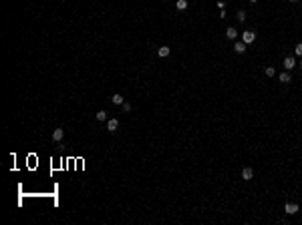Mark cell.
<instances>
[{"label":"cell","instance_id":"13","mask_svg":"<svg viewBox=\"0 0 302 225\" xmlns=\"http://www.w3.org/2000/svg\"><path fill=\"white\" fill-rule=\"evenodd\" d=\"M97 121H107V111H99L97 112Z\"/></svg>","mask_w":302,"mask_h":225},{"label":"cell","instance_id":"15","mask_svg":"<svg viewBox=\"0 0 302 225\" xmlns=\"http://www.w3.org/2000/svg\"><path fill=\"white\" fill-rule=\"evenodd\" d=\"M294 52H296V56H302V42H298V44L294 46Z\"/></svg>","mask_w":302,"mask_h":225},{"label":"cell","instance_id":"9","mask_svg":"<svg viewBox=\"0 0 302 225\" xmlns=\"http://www.w3.org/2000/svg\"><path fill=\"white\" fill-rule=\"evenodd\" d=\"M169 46H161V48H157V56H161V58H165V56H169Z\"/></svg>","mask_w":302,"mask_h":225},{"label":"cell","instance_id":"11","mask_svg":"<svg viewBox=\"0 0 302 225\" xmlns=\"http://www.w3.org/2000/svg\"><path fill=\"white\" fill-rule=\"evenodd\" d=\"M111 99H113V105H123V103H125L123 95H113Z\"/></svg>","mask_w":302,"mask_h":225},{"label":"cell","instance_id":"12","mask_svg":"<svg viewBox=\"0 0 302 225\" xmlns=\"http://www.w3.org/2000/svg\"><path fill=\"white\" fill-rule=\"evenodd\" d=\"M175 6H177V10H185V8H187V0H177Z\"/></svg>","mask_w":302,"mask_h":225},{"label":"cell","instance_id":"2","mask_svg":"<svg viewBox=\"0 0 302 225\" xmlns=\"http://www.w3.org/2000/svg\"><path fill=\"white\" fill-rule=\"evenodd\" d=\"M298 205L296 203H286L284 205V211H286V215H294V213H298Z\"/></svg>","mask_w":302,"mask_h":225},{"label":"cell","instance_id":"8","mask_svg":"<svg viewBox=\"0 0 302 225\" xmlns=\"http://www.w3.org/2000/svg\"><path fill=\"white\" fill-rule=\"evenodd\" d=\"M226 36H228V38H232V40H236V38H238V30H236L234 26H230L228 30H226Z\"/></svg>","mask_w":302,"mask_h":225},{"label":"cell","instance_id":"16","mask_svg":"<svg viewBox=\"0 0 302 225\" xmlns=\"http://www.w3.org/2000/svg\"><path fill=\"white\" fill-rule=\"evenodd\" d=\"M121 107H123V112H129L131 109H133V107H131V103H123Z\"/></svg>","mask_w":302,"mask_h":225},{"label":"cell","instance_id":"7","mask_svg":"<svg viewBox=\"0 0 302 225\" xmlns=\"http://www.w3.org/2000/svg\"><path fill=\"white\" fill-rule=\"evenodd\" d=\"M62 137H65V131H62V129H55V131H52V141L59 143V141H62Z\"/></svg>","mask_w":302,"mask_h":225},{"label":"cell","instance_id":"21","mask_svg":"<svg viewBox=\"0 0 302 225\" xmlns=\"http://www.w3.org/2000/svg\"><path fill=\"white\" fill-rule=\"evenodd\" d=\"M250 2H258V0H250Z\"/></svg>","mask_w":302,"mask_h":225},{"label":"cell","instance_id":"18","mask_svg":"<svg viewBox=\"0 0 302 225\" xmlns=\"http://www.w3.org/2000/svg\"><path fill=\"white\" fill-rule=\"evenodd\" d=\"M218 8L220 10H226V2L224 0H218Z\"/></svg>","mask_w":302,"mask_h":225},{"label":"cell","instance_id":"5","mask_svg":"<svg viewBox=\"0 0 302 225\" xmlns=\"http://www.w3.org/2000/svg\"><path fill=\"white\" fill-rule=\"evenodd\" d=\"M294 67H296V60H294V56H286V58H284V68H286V70H292Z\"/></svg>","mask_w":302,"mask_h":225},{"label":"cell","instance_id":"3","mask_svg":"<svg viewBox=\"0 0 302 225\" xmlns=\"http://www.w3.org/2000/svg\"><path fill=\"white\" fill-rule=\"evenodd\" d=\"M246 42H244V40H236V44H234V51L238 52V54H244V52H246Z\"/></svg>","mask_w":302,"mask_h":225},{"label":"cell","instance_id":"20","mask_svg":"<svg viewBox=\"0 0 302 225\" xmlns=\"http://www.w3.org/2000/svg\"><path fill=\"white\" fill-rule=\"evenodd\" d=\"M300 70H302V60H300Z\"/></svg>","mask_w":302,"mask_h":225},{"label":"cell","instance_id":"17","mask_svg":"<svg viewBox=\"0 0 302 225\" xmlns=\"http://www.w3.org/2000/svg\"><path fill=\"white\" fill-rule=\"evenodd\" d=\"M238 20H240V22H244V20H246V12H244V10L238 12Z\"/></svg>","mask_w":302,"mask_h":225},{"label":"cell","instance_id":"19","mask_svg":"<svg viewBox=\"0 0 302 225\" xmlns=\"http://www.w3.org/2000/svg\"><path fill=\"white\" fill-rule=\"evenodd\" d=\"M288 2H298V0H288Z\"/></svg>","mask_w":302,"mask_h":225},{"label":"cell","instance_id":"6","mask_svg":"<svg viewBox=\"0 0 302 225\" xmlns=\"http://www.w3.org/2000/svg\"><path fill=\"white\" fill-rule=\"evenodd\" d=\"M252 177H254V169H252V167H244V171H242V179L250 181Z\"/></svg>","mask_w":302,"mask_h":225},{"label":"cell","instance_id":"10","mask_svg":"<svg viewBox=\"0 0 302 225\" xmlns=\"http://www.w3.org/2000/svg\"><path fill=\"white\" fill-rule=\"evenodd\" d=\"M278 79H280V83H284V84H288V83H290V80H292V77H290V73H288V70H286V73H282V74H280Z\"/></svg>","mask_w":302,"mask_h":225},{"label":"cell","instance_id":"14","mask_svg":"<svg viewBox=\"0 0 302 225\" xmlns=\"http://www.w3.org/2000/svg\"><path fill=\"white\" fill-rule=\"evenodd\" d=\"M264 73H266V77H270V79H272V77H274V74H276V70H274V68H272V67H268V68H266V70H264Z\"/></svg>","mask_w":302,"mask_h":225},{"label":"cell","instance_id":"4","mask_svg":"<svg viewBox=\"0 0 302 225\" xmlns=\"http://www.w3.org/2000/svg\"><path fill=\"white\" fill-rule=\"evenodd\" d=\"M117 127H119V121H117V119H109V121H107V131H109V133H115V131H117Z\"/></svg>","mask_w":302,"mask_h":225},{"label":"cell","instance_id":"1","mask_svg":"<svg viewBox=\"0 0 302 225\" xmlns=\"http://www.w3.org/2000/svg\"><path fill=\"white\" fill-rule=\"evenodd\" d=\"M242 40H244L246 44H250V42H254V40H256V32H254V30H246V32L242 34Z\"/></svg>","mask_w":302,"mask_h":225}]
</instances>
